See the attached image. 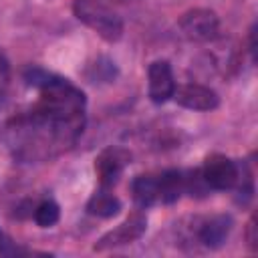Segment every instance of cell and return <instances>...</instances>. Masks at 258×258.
Wrapping results in <instances>:
<instances>
[{
    "mask_svg": "<svg viewBox=\"0 0 258 258\" xmlns=\"http://www.w3.org/2000/svg\"><path fill=\"white\" fill-rule=\"evenodd\" d=\"M85 127V95L67 79L50 75L40 101L10 125V147L22 159H46L69 149Z\"/></svg>",
    "mask_w": 258,
    "mask_h": 258,
    "instance_id": "obj_1",
    "label": "cell"
},
{
    "mask_svg": "<svg viewBox=\"0 0 258 258\" xmlns=\"http://www.w3.org/2000/svg\"><path fill=\"white\" fill-rule=\"evenodd\" d=\"M73 12L83 24L93 28L107 42H117L123 36V20L99 0H75Z\"/></svg>",
    "mask_w": 258,
    "mask_h": 258,
    "instance_id": "obj_2",
    "label": "cell"
},
{
    "mask_svg": "<svg viewBox=\"0 0 258 258\" xmlns=\"http://www.w3.org/2000/svg\"><path fill=\"white\" fill-rule=\"evenodd\" d=\"M147 230V216L143 212H133L131 216H127L117 228L109 230L107 234H103L97 244L93 246L95 252H105L117 246H125L131 244L135 240H139Z\"/></svg>",
    "mask_w": 258,
    "mask_h": 258,
    "instance_id": "obj_3",
    "label": "cell"
},
{
    "mask_svg": "<svg viewBox=\"0 0 258 258\" xmlns=\"http://www.w3.org/2000/svg\"><path fill=\"white\" fill-rule=\"evenodd\" d=\"M179 28L187 40L210 42L220 34V20L208 8H194L179 18Z\"/></svg>",
    "mask_w": 258,
    "mask_h": 258,
    "instance_id": "obj_4",
    "label": "cell"
},
{
    "mask_svg": "<svg viewBox=\"0 0 258 258\" xmlns=\"http://www.w3.org/2000/svg\"><path fill=\"white\" fill-rule=\"evenodd\" d=\"M238 165L222 155V153H212L206 157V163L202 167V175L210 189H230L238 183Z\"/></svg>",
    "mask_w": 258,
    "mask_h": 258,
    "instance_id": "obj_5",
    "label": "cell"
},
{
    "mask_svg": "<svg viewBox=\"0 0 258 258\" xmlns=\"http://www.w3.org/2000/svg\"><path fill=\"white\" fill-rule=\"evenodd\" d=\"M131 161V153L123 147H107L95 159V171L103 187H111L119 181L125 167Z\"/></svg>",
    "mask_w": 258,
    "mask_h": 258,
    "instance_id": "obj_6",
    "label": "cell"
},
{
    "mask_svg": "<svg viewBox=\"0 0 258 258\" xmlns=\"http://www.w3.org/2000/svg\"><path fill=\"white\" fill-rule=\"evenodd\" d=\"M173 99L177 101V105L191 109V111H212L220 105V97L214 89L206 87V85H198V83H187L181 85L173 91Z\"/></svg>",
    "mask_w": 258,
    "mask_h": 258,
    "instance_id": "obj_7",
    "label": "cell"
},
{
    "mask_svg": "<svg viewBox=\"0 0 258 258\" xmlns=\"http://www.w3.org/2000/svg\"><path fill=\"white\" fill-rule=\"evenodd\" d=\"M149 99L157 105L165 103L167 99L173 97L175 91V81L171 73V64L167 60H155L149 64Z\"/></svg>",
    "mask_w": 258,
    "mask_h": 258,
    "instance_id": "obj_8",
    "label": "cell"
},
{
    "mask_svg": "<svg viewBox=\"0 0 258 258\" xmlns=\"http://www.w3.org/2000/svg\"><path fill=\"white\" fill-rule=\"evenodd\" d=\"M232 230V218L226 214H216L208 220H204L198 228V240L206 246V248H220L228 234Z\"/></svg>",
    "mask_w": 258,
    "mask_h": 258,
    "instance_id": "obj_9",
    "label": "cell"
},
{
    "mask_svg": "<svg viewBox=\"0 0 258 258\" xmlns=\"http://www.w3.org/2000/svg\"><path fill=\"white\" fill-rule=\"evenodd\" d=\"M121 210V202L117 196H113L111 191H107V187L95 191L89 202H87V212L99 218H113L117 216Z\"/></svg>",
    "mask_w": 258,
    "mask_h": 258,
    "instance_id": "obj_10",
    "label": "cell"
},
{
    "mask_svg": "<svg viewBox=\"0 0 258 258\" xmlns=\"http://www.w3.org/2000/svg\"><path fill=\"white\" fill-rule=\"evenodd\" d=\"M131 194L139 208H149V206L157 204L159 202L157 179L151 175H137L131 183Z\"/></svg>",
    "mask_w": 258,
    "mask_h": 258,
    "instance_id": "obj_11",
    "label": "cell"
},
{
    "mask_svg": "<svg viewBox=\"0 0 258 258\" xmlns=\"http://www.w3.org/2000/svg\"><path fill=\"white\" fill-rule=\"evenodd\" d=\"M157 187H159V202L163 204L177 202L179 196L183 194V173L177 169L163 171L161 177L157 179Z\"/></svg>",
    "mask_w": 258,
    "mask_h": 258,
    "instance_id": "obj_12",
    "label": "cell"
},
{
    "mask_svg": "<svg viewBox=\"0 0 258 258\" xmlns=\"http://www.w3.org/2000/svg\"><path fill=\"white\" fill-rule=\"evenodd\" d=\"M58 218H60V210H58V206H56L52 200L40 202V204L36 206V210H34V222H36L40 228H50V226H54V224L58 222Z\"/></svg>",
    "mask_w": 258,
    "mask_h": 258,
    "instance_id": "obj_13",
    "label": "cell"
},
{
    "mask_svg": "<svg viewBox=\"0 0 258 258\" xmlns=\"http://www.w3.org/2000/svg\"><path fill=\"white\" fill-rule=\"evenodd\" d=\"M208 189H210V185L206 183V179H204V175H202V169L189 171L187 177L183 175V191H189L191 196L202 198V196H206Z\"/></svg>",
    "mask_w": 258,
    "mask_h": 258,
    "instance_id": "obj_14",
    "label": "cell"
},
{
    "mask_svg": "<svg viewBox=\"0 0 258 258\" xmlns=\"http://www.w3.org/2000/svg\"><path fill=\"white\" fill-rule=\"evenodd\" d=\"M93 69H95V75H89L93 83H97V79L99 81H111L115 77V64L109 58H99V62H95Z\"/></svg>",
    "mask_w": 258,
    "mask_h": 258,
    "instance_id": "obj_15",
    "label": "cell"
},
{
    "mask_svg": "<svg viewBox=\"0 0 258 258\" xmlns=\"http://www.w3.org/2000/svg\"><path fill=\"white\" fill-rule=\"evenodd\" d=\"M246 240H248V246L252 250L258 248V238H256V218L252 216L250 222H248V232H246Z\"/></svg>",
    "mask_w": 258,
    "mask_h": 258,
    "instance_id": "obj_16",
    "label": "cell"
},
{
    "mask_svg": "<svg viewBox=\"0 0 258 258\" xmlns=\"http://www.w3.org/2000/svg\"><path fill=\"white\" fill-rule=\"evenodd\" d=\"M2 244H4V242H2V234H0V254L4 252V250H2Z\"/></svg>",
    "mask_w": 258,
    "mask_h": 258,
    "instance_id": "obj_17",
    "label": "cell"
}]
</instances>
